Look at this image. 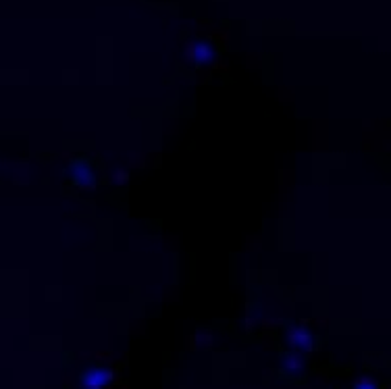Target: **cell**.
<instances>
[{
    "label": "cell",
    "instance_id": "obj_1",
    "mask_svg": "<svg viewBox=\"0 0 391 389\" xmlns=\"http://www.w3.org/2000/svg\"><path fill=\"white\" fill-rule=\"evenodd\" d=\"M219 52L217 46L211 40H202V38H192L185 42L183 46V59L187 65L192 67H208L217 61Z\"/></svg>",
    "mask_w": 391,
    "mask_h": 389
},
{
    "label": "cell",
    "instance_id": "obj_6",
    "mask_svg": "<svg viewBox=\"0 0 391 389\" xmlns=\"http://www.w3.org/2000/svg\"><path fill=\"white\" fill-rule=\"evenodd\" d=\"M352 389H381V388H379V383H377L375 379L362 377V379H358V381L354 383V388Z\"/></svg>",
    "mask_w": 391,
    "mask_h": 389
},
{
    "label": "cell",
    "instance_id": "obj_5",
    "mask_svg": "<svg viewBox=\"0 0 391 389\" xmlns=\"http://www.w3.org/2000/svg\"><path fill=\"white\" fill-rule=\"evenodd\" d=\"M302 358H300V354H296V352H292V354H287L285 358H283V367L287 369V371H296V373H300L302 371Z\"/></svg>",
    "mask_w": 391,
    "mask_h": 389
},
{
    "label": "cell",
    "instance_id": "obj_3",
    "mask_svg": "<svg viewBox=\"0 0 391 389\" xmlns=\"http://www.w3.org/2000/svg\"><path fill=\"white\" fill-rule=\"evenodd\" d=\"M111 381H113V371L102 365H94L81 375V386L85 389H102Z\"/></svg>",
    "mask_w": 391,
    "mask_h": 389
},
{
    "label": "cell",
    "instance_id": "obj_2",
    "mask_svg": "<svg viewBox=\"0 0 391 389\" xmlns=\"http://www.w3.org/2000/svg\"><path fill=\"white\" fill-rule=\"evenodd\" d=\"M67 175L78 188H94V183H96V171L92 169V164L87 160L71 162V167L67 169Z\"/></svg>",
    "mask_w": 391,
    "mask_h": 389
},
{
    "label": "cell",
    "instance_id": "obj_4",
    "mask_svg": "<svg viewBox=\"0 0 391 389\" xmlns=\"http://www.w3.org/2000/svg\"><path fill=\"white\" fill-rule=\"evenodd\" d=\"M287 341L296 348V350H311L313 348V335L308 333L306 327L302 325H292L287 329Z\"/></svg>",
    "mask_w": 391,
    "mask_h": 389
}]
</instances>
